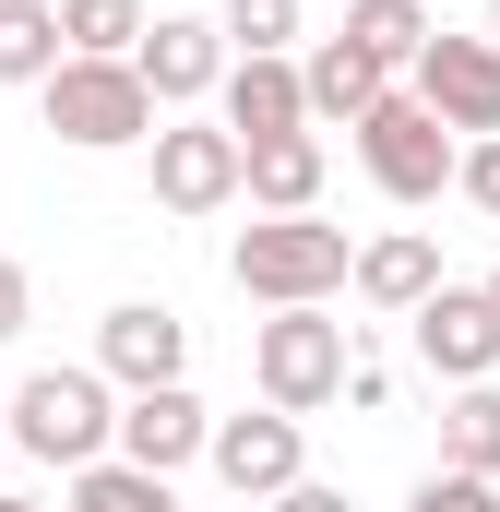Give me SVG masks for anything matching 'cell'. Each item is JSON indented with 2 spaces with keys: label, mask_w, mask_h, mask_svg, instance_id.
<instances>
[{
  "label": "cell",
  "mask_w": 500,
  "mask_h": 512,
  "mask_svg": "<svg viewBox=\"0 0 500 512\" xmlns=\"http://www.w3.org/2000/svg\"><path fill=\"white\" fill-rule=\"evenodd\" d=\"M346 227H322V215H262V227H239L227 239V274H239V298H262V310H322L334 286H346Z\"/></svg>",
  "instance_id": "1"
},
{
  "label": "cell",
  "mask_w": 500,
  "mask_h": 512,
  "mask_svg": "<svg viewBox=\"0 0 500 512\" xmlns=\"http://www.w3.org/2000/svg\"><path fill=\"white\" fill-rule=\"evenodd\" d=\"M36 108L60 143H84V155H120V143H155V96L131 84V60H60L48 84H36Z\"/></svg>",
  "instance_id": "2"
},
{
  "label": "cell",
  "mask_w": 500,
  "mask_h": 512,
  "mask_svg": "<svg viewBox=\"0 0 500 512\" xmlns=\"http://www.w3.org/2000/svg\"><path fill=\"white\" fill-rule=\"evenodd\" d=\"M250 382H262L274 417L334 405V393H346V322H322V310H274V322H250Z\"/></svg>",
  "instance_id": "3"
},
{
  "label": "cell",
  "mask_w": 500,
  "mask_h": 512,
  "mask_svg": "<svg viewBox=\"0 0 500 512\" xmlns=\"http://www.w3.org/2000/svg\"><path fill=\"white\" fill-rule=\"evenodd\" d=\"M108 417H120V393L96 382V370H36V382L0 405V429H12L36 465H96V453H108Z\"/></svg>",
  "instance_id": "4"
},
{
  "label": "cell",
  "mask_w": 500,
  "mask_h": 512,
  "mask_svg": "<svg viewBox=\"0 0 500 512\" xmlns=\"http://www.w3.org/2000/svg\"><path fill=\"white\" fill-rule=\"evenodd\" d=\"M358 155H370V179L393 191V203H441V191H453V155H465V143H453V131H441L429 108H417V96H405V84H393L370 120H358Z\"/></svg>",
  "instance_id": "5"
},
{
  "label": "cell",
  "mask_w": 500,
  "mask_h": 512,
  "mask_svg": "<svg viewBox=\"0 0 500 512\" xmlns=\"http://www.w3.org/2000/svg\"><path fill=\"white\" fill-rule=\"evenodd\" d=\"M405 72H417L405 96H417L429 120L453 131V143H477V131H500V48H489V36H441V24H429V48H417Z\"/></svg>",
  "instance_id": "6"
},
{
  "label": "cell",
  "mask_w": 500,
  "mask_h": 512,
  "mask_svg": "<svg viewBox=\"0 0 500 512\" xmlns=\"http://www.w3.org/2000/svg\"><path fill=\"white\" fill-rule=\"evenodd\" d=\"M131 84L155 96V120H167V108H203V96L227 84V36H215L203 12H155V24L131 36Z\"/></svg>",
  "instance_id": "7"
},
{
  "label": "cell",
  "mask_w": 500,
  "mask_h": 512,
  "mask_svg": "<svg viewBox=\"0 0 500 512\" xmlns=\"http://www.w3.org/2000/svg\"><path fill=\"white\" fill-rule=\"evenodd\" d=\"M405 334H417L429 382H489V370H500V310H489V286H429V298L405 310Z\"/></svg>",
  "instance_id": "8"
},
{
  "label": "cell",
  "mask_w": 500,
  "mask_h": 512,
  "mask_svg": "<svg viewBox=\"0 0 500 512\" xmlns=\"http://www.w3.org/2000/svg\"><path fill=\"white\" fill-rule=\"evenodd\" d=\"M203 393L191 382H155V393H120V417H108V453L143 465V477H179V465H203Z\"/></svg>",
  "instance_id": "9"
},
{
  "label": "cell",
  "mask_w": 500,
  "mask_h": 512,
  "mask_svg": "<svg viewBox=\"0 0 500 512\" xmlns=\"http://www.w3.org/2000/svg\"><path fill=\"white\" fill-rule=\"evenodd\" d=\"M155 203L167 215H227L239 203V143L215 120H155Z\"/></svg>",
  "instance_id": "10"
},
{
  "label": "cell",
  "mask_w": 500,
  "mask_h": 512,
  "mask_svg": "<svg viewBox=\"0 0 500 512\" xmlns=\"http://www.w3.org/2000/svg\"><path fill=\"white\" fill-rule=\"evenodd\" d=\"M179 370H191V322H179V310H155V298H120V310L96 322V382L155 393V382H179Z\"/></svg>",
  "instance_id": "11"
},
{
  "label": "cell",
  "mask_w": 500,
  "mask_h": 512,
  "mask_svg": "<svg viewBox=\"0 0 500 512\" xmlns=\"http://www.w3.org/2000/svg\"><path fill=\"white\" fill-rule=\"evenodd\" d=\"M203 465H215L239 501H274V489H298V477H310L298 417H274V405H262V417H215V429H203Z\"/></svg>",
  "instance_id": "12"
},
{
  "label": "cell",
  "mask_w": 500,
  "mask_h": 512,
  "mask_svg": "<svg viewBox=\"0 0 500 512\" xmlns=\"http://www.w3.org/2000/svg\"><path fill=\"white\" fill-rule=\"evenodd\" d=\"M215 108H227V143H274V131H310L298 108V60H227V84H215Z\"/></svg>",
  "instance_id": "13"
},
{
  "label": "cell",
  "mask_w": 500,
  "mask_h": 512,
  "mask_svg": "<svg viewBox=\"0 0 500 512\" xmlns=\"http://www.w3.org/2000/svg\"><path fill=\"white\" fill-rule=\"evenodd\" d=\"M381 96H393V72H381L370 48H346V36H322V48H310V60H298V108H310V120H370Z\"/></svg>",
  "instance_id": "14"
},
{
  "label": "cell",
  "mask_w": 500,
  "mask_h": 512,
  "mask_svg": "<svg viewBox=\"0 0 500 512\" xmlns=\"http://www.w3.org/2000/svg\"><path fill=\"white\" fill-rule=\"evenodd\" d=\"M239 191L262 215H310L322 203V131H274V143H239Z\"/></svg>",
  "instance_id": "15"
},
{
  "label": "cell",
  "mask_w": 500,
  "mask_h": 512,
  "mask_svg": "<svg viewBox=\"0 0 500 512\" xmlns=\"http://www.w3.org/2000/svg\"><path fill=\"white\" fill-rule=\"evenodd\" d=\"M346 286H358L370 310H393V322H405V310H417V298L441 286V251H429L417 227H393V239H370V251L346 262Z\"/></svg>",
  "instance_id": "16"
},
{
  "label": "cell",
  "mask_w": 500,
  "mask_h": 512,
  "mask_svg": "<svg viewBox=\"0 0 500 512\" xmlns=\"http://www.w3.org/2000/svg\"><path fill=\"white\" fill-rule=\"evenodd\" d=\"M441 465L453 477H500V382H453V405H441Z\"/></svg>",
  "instance_id": "17"
},
{
  "label": "cell",
  "mask_w": 500,
  "mask_h": 512,
  "mask_svg": "<svg viewBox=\"0 0 500 512\" xmlns=\"http://www.w3.org/2000/svg\"><path fill=\"white\" fill-rule=\"evenodd\" d=\"M346 48H370L381 72H405L429 48V0H346Z\"/></svg>",
  "instance_id": "18"
},
{
  "label": "cell",
  "mask_w": 500,
  "mask_h": 512,
  "mask_svg": "<svg viewBox=\"0 0 500 512\" xmlns=\"http://www.w3.org/2000/svg\"><path fill=\"white\" fill-rule=\"evenodd\" d=\"M60 12V60H131L143 36V0H48Z\"/></svg>",
  "instance_id": "19"
},
{
  "label": "cell",
  "mask_w": 500,
  "mask_h": 512,
  "mask_svg": "<svg viewBox=\"0 0 500 512\" xmlns=\"http://www.w3.org/2000/svg\"><path fill=\"white\" fill-rule=\"evenodd\" d=\"M60 72V12L48 0H0V84H48Z\"/></svg>",
  "instance_id": "20"
},
{
  "label": "cell",
  "mask_w": 500,
  "mask_h": 512,
  "mask_svg": "<svg viewBox=\"0 0 500 512\" xmlns=\"http://www.w3.org/2000/svg\"><path fill=\"white\" fill-rule=\"evenodd\" d=\"M72 512H179V489L120 465V453H96V465H72Z\"/></svg>",
  "instance_id": "21"
},
{
  "label": "cell",
  "mask_w": 500,
  "mask_h": 512,
  "mask_svg": "<svg viewBox=\"0 0 500 512\" xmlns=\"http://www.w3.org/2000/svg\"><path fill=\"white\" fill-rule=\"evenodd\" d=\"M215 36H227V60H286L298 48V0H227Z\"/></svg>",
  "instance_id": "22"
},
{
  "label": "cell",
  "mask_w": 500,
  "mask_h": 512,
  "mask_svg": "<svg viewBox=\"0 0 500 512\" xmlns=\"http://www.w3.org/2000/svg\"><path fill=\"white\" fill-rule=\"evenodd\" d=\"M405 512H500V477H453V465H441V477H417Z\"/></svg>",
  "instance_id": "23"
},
{
  "label": "cell",
  "mask_w": 500,
  "mask_h": 512,
  "mask_svg": "<svg viewBox=\"0 0 500 512\" xmlns=\"http://www.w3.org/2000/svg\"><path fill=\"white\" fill-rule=\"evenodd\" d=\"M453 191H465L477 215H500V131H477V143L453 155Z\"/></svg>",
  "instance_id": "24"
},
{
  "label": "cell",
  "mask_w": 500,
  "mask_h": 512,
  "mask_svg": "<svg viewBox=\"0 0 500 512\" xmlns=\"http://www.w3.org/2000/svg\"><path fill=\"white\" fill-rule=\"evenodd\" d=\"M24 322H36V286H24V262L0 251V346H12V334H24Z\"/></svg>",
  "instance_id": "25"
},
{
  "label": "cell",
  "mask_w": 500,
  "mask_h": 512,
  "mask_svg": "<svg viewBox=\"0 0 500 512\" xmlns=\"http://www.w3.org/2000/svg\"><path fill=\"white\" fill-rule=\"evenodd\" d=\"M274 512H358L346 489H322V477H298V489H274Z\"/></svg>",
  "instance_id": "26"
},
{
  "label": "cell",
  "mask_w": 500,
  "mask_h": 512,
  "mask_svg": "<svg viewBox=\"0 0 500 512\" xmlns=\"http://www.w3.org/2000/svg\"><path fill=\"white\" fill-rule=\"evenodd\" d=\"M0 512H36V501H12V489H0Z\"/></svg>",
  "instance_id": "27"
},
{
  "label": "cell",
  "mask_w": 500,
  "mask_h": 512,
  "mask_svg": "<svg viewBox=\"0 0 500 512\" xmlns=\"http://www.w3.org/2000/svg\"><path fill=\"white\" fill-rule=\"evenodd\" d=\"M489 48H500V0H489Z\"/></svg>",
  "instance_id": "28"
},
{
  "label": "cell",
  "mask_w": 500,
  "mask_h": 512,
  "mask_svg": "<svg viewBox=\"0 0 500 512\" xmlns=\"http://www.w3.org/2000/svg\"><path fill=\"white\" fill-rule=\"evenodd\" d=\"M489 310H500V274H489Z\"/></svg>",
  "instance_id": "29"
},
{
  "label": "cell",
  "mask_w": 500,
  "mask_h": 512,
  "mask_svg": "<svg viewBox=\"0 0 500 512\" xmlns=\"http://www.w3.org/2000/svg\"><path fill=\"white\" fill-rule=\"evenodd\" d=\"M0 441H12V429H0Z\"/></svg>",
  "instance_id": "30"
}]
</instances>
